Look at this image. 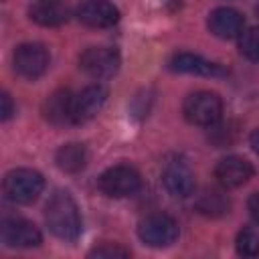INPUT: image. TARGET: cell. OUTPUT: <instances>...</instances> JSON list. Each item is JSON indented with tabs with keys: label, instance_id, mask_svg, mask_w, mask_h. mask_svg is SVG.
I'll return each mask as SVG.
<instances>
[{
	"label": "cell",
	"instance_id": "6da1fadb",
	"mask_svg": "<svg viewBox=\"0 0 259 259\" xmlns=\"http://www.w3.org/2000/svg\"><path fill=\"white\" fill-rule=\"evenodd\" d=\"M45 221L49 231L63 241H75L83 229L79 206L67 190H55L51 194L45 208Z\"/></svg>",
	"mask_w": 259,
	"mask_h": 259
},
{
	"label": "cell",
	"instance_id": "7a4b0ae2",
	"mask_svg": "<svg viewBox=\"0 0 259 259\" xmlns=\"http://www.w3.org/2000/svg\"><path fill=\"white\" fill-rule=\"evenodd\" d=\"M45 188V178L40 172L30 168H16L4 176L2 190L4 196L14 204H30L34 202Z\"/></svg>",
	"mask_w": 259,
	"mask_h": 259
},
{
	"label": "cell",
	"instance_id": "3957f363",
	"mask_svg": "<svg viewBox=\"0 0 259 259\" xmlns=\"http://www.w3.org/2000/svg\"><path fill=\"white\" fill-rule=\"evenodd\" d=\"M182 113L192 125L212 127L223 117V99L212 91H194L184 99Z\"/></svg>",
	"mask_w": 259,
	"mask_h": 259
},
{
	"label": "cell",
	"instance_id": "277c9868",
	"mask_svg": "<svg viewBox=\"0 0 259 259\" xmlns=\"http://www.w3.org/2000/svg\"><path fill=\"white\" fill-rule=\"evenodd\" d=\"M97 186L109 198H125V196H134L142 188V176L136 168L117 164L107 168L97 178Z\"/></svg>",
	"mask_w": 259,
	"mask_h": 259
},
{
	"label": "cell",
	"instance_id": "5b68a950",
	"mask_svg": "<svg viewBox=\"0 0 259 259\" xmlns=\"http://www.w3.org/2000/svg\"><path fill=\"white\" fill-rule=\"evenodd\" d=\"M138 237L142 243L154 249L170 247L178 239V223L164 212L148 214L138 225Z\"/></svg>",
	"mask_w": 259,
	"mask_h": 259
},
{
	"label": "cell",
	"instance_id": "8992f818",
	"mask_svg": "<svg viewBox=\"0 0 259 259\" xmlns=\"http://www.w3.org/2000/svg\"><path fill=\"white\" fill-rule=\"evenodd\" d=\"M49 63H51V55L47 47L40 42H22L14 49V55H12L14 71L20 77L30 81L42 77L49 69Z\"/></svg>",
	"mask_w": 259,
	"mask_h": 259
},
{
	"label": "cell",
	"instance_id": "52a82bcc",
	"mask_svg": "<svg viewBox=\"0 0 259 259\" xmlns=\"http://www.w3.org/2000/svg\"><path fill=\"white\" fill-rule=\"evenodd\" d=\"M121 59L113 47H89L79 57V67L93 79H109L119 71Z\"/></svg>",
	"mask_w": 259,
	"mask_h": 259
},
{
	"label": "cell",
	"instance_id": "ba28073f",
	"mask_svg": "<svg viewBox=\"0 0 259 259\" xmlns=\"http://www.w3.org/2000/svg\"><path fill=\"white\" fill-rule=\"evenodd\" d=\"M0 239L6 247L12 249H30L40 245L42 235L38 231V227L26 219H4L2 227H0Z\"/></svg>",
	"mask_w": 259,
	"mask_h": 259
},
{
	"label": "cell",
	"instance_id": "9c48e42d",
	"mask_svg": "<svg viewBox=\"0 0 259 259\" xmlns=\"http://www.w3.org/2000/svg\"><path fill=\"white\" fill-rule=\"evenodd\" d=\"M75 14L89 28H109L119 20V10L109 0H81Z\"/></svg>",
	"mask_w": 259,
	"mask_h": 259
},
{
	"label": "cell",
	"instance_id": "30bf717a",
	"mask_svg": "<svg viewBox=\"0 0 259 259\" xmlns=\"http://www.w3.org/2000/svg\"><path fill=\"white\" fill-rule=\"evenodd\" d=\"M107 101V89L99 83L87 85L73 95V123H85L93 119Z\"/></svg>",
	"mask_w": 259,
	"mask_h": 259
},
{
	"label": "cell",
	"instance_id": "8fae6325",
	"mask_svg": "<svg viewBox=\"0 0 259 259\" xmlns=\"http://www.w3.org/2000/svg\"><path fill=\"white\" fill-rule=\"evenodd\" d=\"M162 182L166 190L176 198H188L190 194H194V186H196L192 170L182 160H172L164 166Z\"/></svg>",
	"mask_w": 259,
	"mask_h": 259
},
{
	"label": "cell",
	"instance_id": "7c38bea8",
	"mask_svg": "<svg viewBox=\"0 0 259 259\" xmlns=\"http://www.w3.org/2000/svg\"><path fill=\"white\" fill-rule=\"evenodd\" d=\"M214 176L223 188H239L253 176V166L243 156H227L217 164Z\"/></svg>",
	"mask_w": 259,
	"mask_h": 259
},
{
	"label": "cell",
	"instance_id": "4fadbf2b",
	"mask_svg": "<svg viewBox=\"0 0 259 259\" xmlns=\"http://www.w3.org/2000/svg\"><path fill=\"white\" fill-rule=\"evenodd\" d=\"M28 16L40 26L55 28L69 20L71 8L65 0H32V4L28 6Z\"/></svg>",
	"mask_w": 259,
	"mask_h": 259
},
{
	"label": "cell",
	"instance_id": "5bb4252c",
	"mask_svg": "<svg viewBox=\"0 0 259 259\" xmlns=\"http://www.w3.org/2000/svg\"><path fill=\"white\" fill-rule=\"evenodd\" d=\"M208 30L219 36V38H235V36H241L243 32V26H245V18L239 10L235 8H229V6H221V8H214L210 14H208Z\"/></svg>",
	"mask_w": 259,
	"mask_h": 259
},
{
	"label": "cell",
	"instance_id": "9a60e30c",
	"mask_svg": "<svg viewBox=\"0 0 259 259\" xmlns=\"http://www.w3.org/2000/svg\"><path fill=\"white\" fill-rule=\"evenodd\" d=\"M168 67L176 73H188V75H200V77H223L227 71L219 63H210L202 59L200 55L192 53H176L168 61Z\"/></svg>",
	"mask_w": 259,
	"mask_h": 259
},
{
	"label": "cell",
	"instance_id": "2e32d148",
	"mask_svg": "<svg viewBox=\"0 0 259 259\" xmlns=\"http://www.w3.org/2000/svg\"><path fill=\"white\" fill-rule=\"evenodd\" d=\"M45 117L55 125L73 123V95L69 89H57L45 101Z\"/></svg>",
	"mask_w": 259,
	"mask_h": 259
},
{
	"label": "cell",
	"instance_id": "e0dca14e",
	"mask_svg": "<svg viewBox=\"0 0 259 259\" xmlns=\"http://www.w3.org/2000/svg\"><path fill=\"white\" fill-rule=\"evenodd\" d=\"M55 162H57V166H59L63 172H69V174L79 172V170H83L85 164H87V150H85L83 144H75V142L65 144V146H61V148L57 150Z\"/></svg>",
	"mask_w": 259,
	"mask_h": 259
},
{
	"label": "cell",
	"instance_id": "ac0fdd59",
	"mask_svg": "<svg viewBox=\"0 0 259 259\" xmlns=\"http://www.w3.org/2000/svg\"><path fill=\"white\" fill-rule=\"evenodd\" d=\"M229 196L217 188L204 190L196 200V210L204 217H223L225 212H229Z\"/></svg>",
	"mask_w": 259,
	"mask_h": 259
},
{
	"label": "cell",
	"instance_id": "d6986e66",
	"mask_svg": "<svg viewBox=\"0 0 259 259\" xmlns=\"http://www.w3.org/2000/svg\"><path fill=\"white\" fill-rule=\"evenodd\" d=\"M237 253L243 257H255L259 255V231L253 227H245L237 235Z\"/></svg>",
	"mask_w": 259,
	"mask_h": 259
},
{
	"label": "cell",
	"instance_id": "ffe728a7",
	"mask_svg": "<svg viewBox=\"0 0 259 259\" xmlns=\"http://www.w3.org/2000/svg\"><path fill=\"white\" fill-rule=\"evenodd\" d=\"M239 51L249 61L259 63V26H251L239 36Z\"/></svg>",
	"mask_w": 259,
	"mask_h": 259
},
{
	"label": "cell",
	"instance_id": "44dd1931",
	"mask_svg": "<svg viewBox=\"0 0 259 259\" xmlns=\"http://www.w3.org/2000/svg\"><path fill=\"white\" fill-rule=\"evenodd\" d=\"M127 255H130V249H125V247H121L117 243H103V245L93 247L89 251V257H107V259H111V257H127Z\"/></svg>",
	"mask_w": 259,
	"mask_h": 259
},
{
	"label": "cell",
	"instance_id": "7402d4cb",
	"mask_svg": "<svg viewBox=\"0 0 259 259\" xmlns=\"http://www.w3.org/2000/svg\"><path fill=\"white\" fill-rule=\"evenodd\" d=\"M0 103H2V109H0V117H2V121H6V119H10L12 117V113H14V103H12V99H10V95L4 91L2 93V97H0Z\"/></svg>",
	"mask_w": 259,
	"mask_h": 259
},
{
	"label": "cell",
	"instance_id": "603a6c76",
	"mask_svg": "<svg viewBox=\"0 0 259 259\" xmlns=\"http://www.w3.org/2000/svg\"><path fill=\"white\" fill-rule=\"evenodd\" d=\"M247 208H249L251 219L259 225V190H257V192H253V194L249 196V200H247Z\"/></svg>",
	"mask_w": 259,
	"mask_h": 259
},
{
	"label": "cell",
	"instance_id": "cb8c5ba5",
	"mask_svg": "<svg viewBox=\"0 0 259 259\" xmlns=\"http://www.w3.org/2000/svg\"><path fill=\"white\" fill-rule=\"evenodd\" d=\"M249 144H251L253 152H255V154H259V127L251 132V136H249Z\"/></svg>",
	"mask_w": 259,
	"mask_h": 259
}]
</instances>
